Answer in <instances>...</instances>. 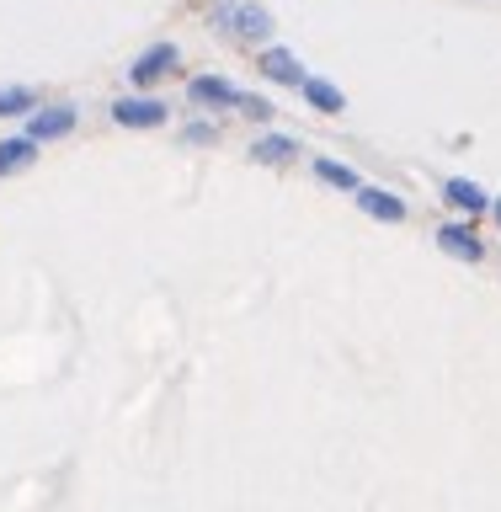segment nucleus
Here are the masks:
<instances>
[{"label":"nucleus","mask_w":501,"mask_h":512,"mask_svg":"<svg viewBox=\"0 0 501 512\" xmlns=\"http://www.w3.org/2000/svg\"><path fill=\"white\" fill-rule=\"evenodd\" d=\"M112 118L123 128H160L166 123V102H155V96H123V102H112Z\"/></svg>","instance_id":"nucleus-1"},{"label":"nucleus","mask_w":501,"mask_h":512,"mask_svg":"<svg viewBox=\"0 0 501 512\" xmlns=\"http://www.w3.org/2000/svg\"><path fill=\"white\" fill-rule=\"evenodd\" d=\"M176 43H155V48H144V54L134 59V70H128V80H134V86H155L160 75H171L176 70Z\"/></svg>","instance_id":"nucleus-2"},{"label":"nucleus","mask_w":501,"mask_h":512,"mask_svg":"<svg viewBox=\"0 0 501 512\" xmlns=\"http://www.w3.org/2000/svg\"><path fill=\"white\" fill-rule=\"evenodd\" d=\"M187 96H192L198 107H240V102H246V96H240L224 75H198V80L187 86Z\"/></svg>","instance_id":"nucleus-3"},{"label":"nucleus","mask_w":501,"mask_h":512,"mask_svg":"<svg viewBox=\"0 0 501 512\" xmlns=\"http://www.w3.org/2000/svg\"><path fill=\"white\" fill-rule=\"evenodd\" d=\"M70 128H75V107H38L27 118V139H38V144L43 139H64Z\"/></svg>","instance_id":"nucleus-4"},{"label":"nucleus","mask_w":501,"mask_h":512,"mask_svg":"<svg viewBox=\"0 0 501 512\" xmlns=\"http://www.w3.org/2000/svg\"><path fill=\"white\" fill-rule=\"evenodd\" d=\"M256 70H262L267 80H278V86H304V80H310V75H304V64L288 54V48H267V54L256 59Z\"/></svg>","instance_id":"nucleus-5"},{"label":"nucleus","mask_w":501,"mask_h":512,"mask_svg":"<svg viewBox=\"0 0 501 512\" xmlns=\"http://www.w3.org/2000/svg\"><path fill=\"white\" fill-rule=\"evenodd\" d=\"M438 246H443L448 256H459V262H480V256H486V246H480V235L470 230V224H443V230H438Z\"/></svg>","instance_id":"nucleus-6"},{"label":"nucleus","mask_w":501,"mask_h":512,"mask_svg":"<svg viewBox=\"0 0 501 512\" xmlns=\"http://www.w3.org/2000/svg\"><path fill=\"white\" fill-rule=\"evenodd\" d=\"M219 22L224 27H235L240 38H272V16L262 11V6H235V11H219Z\"/></svg>","instance_id":"nucleus-7"},{"label":"nucleus","mask_w":501,"mask_h":512,"mask_svg":"<svg viewBox=\"0 0 501 512\" xmlns=\"http://www.w3.org/2000/svg\"><path fill=\"white\" fill-rule=\"evenodd\" d=\"M358 203H363V214H374L384 224H400L406 219V203L395 198V192H384V187H358Z\"/></svg>","instance_id":"nucleus-8"},{"label":"nucleus","mask_w":501,"mask_h":512,"mask_svg":"<svg viewBox=\"0 0 501 512\" xmlns=\"http://www.w3.org/2000/svg\"><path fill=\"white\" fill-rule=\"evenodd\" d=\"M443 198L454 203V208H464V214H486V208H496L491 198H486V187H475V182H464V176H454V182L443 187Z\"/></svg>","instance_id":"nucleus-9"},{"label":"nucleus","mask_w":501,"mask_h":512,"mask_svg":"<svg viewBox=\"0 0 501 512\" xmlns=\"http://www.w3.org/2000/svg\"><path fill=\"white\" fill-rule=\"evenodd\" d=\"M294 155H299V144L288 134H267V139L251 144V160H262V166H283V160H294Z\"/></svg>","instance_id":"nucleus-10"},{"label":"nucleus","mask_w":501,"mask_h":512,"mask_svg":"<svg viewBox=\"0 0 501 512\" xmlns=\"http://www.w3.org/2000/svg\"><path fill=\"white\" fill-rule=\"evenodd\" d=\"M32 155H38V139H0V176H11V171H22L32 166Z\"/></svg>","instance_id":"nucleus-11"},{"label":"nucleus","mask_w":501,"mask_h":512,"mask_svg":"<svg viewBox=\"0 0 501 512\" xmlns=\"http://www.w3.org/2000/svg\"><path fill=\"white\" fill-rule=\"evenodd\" d=\"M299 91H304V102H310V107H320V112H342V91H336L331 80L310 75V80H304Z\"/></svg>","instance_id":"nucleus-12"},{"label":"nucleus","mask_w":501,"mask_h":512,"mask_svg":"<svg viewBox=\"0 0 501 512\" xmlns=\"http://www.w3.org/2000/svg\"><path fill=\"white\" fill-rule=\"evenodd\" d=\"M315 176H320V182H331V187H342V192L358 187V176H352V166H342V160H315Z\"/></svg>","instance_id":"nucleus-13"},{"label":"nucleus","mask_w":501,"mask_h":512,"mask_svg":"<svg viewBox=\"0 0 501 512\" xmlns=\"http://www.w3.org/2000/svg\"><path fill=\"white\" fill-rule=\"evenodd\" d=\"M16 112H32V91H22V86L0 91V118H16Z\"/></svg>","instance_id":"nucleus-14"},{"label":"nucleus","mask_w":501,"mask_h":512,"mask_svg":"<svg viewBox=\"0 0 501 512\" xmlns=\"http://www.w3.org/2000/svg\"><path fill=\"white\" fill-rule=\"evenodd\" d=\"M251 112V118H272V102H262V96H246V102H240Z\"/></svg>","instance_id":"nucleus-15"},{"label":"nucleus","mask_w":501,"mask_h":512,"mask_svg":"<svg viewBox=\"0 0 501 512\" xmlns=\"http://www.w3.org/2000/svg\"><path fill=\"white\" fill-rule=\"evenodd\" d=\"M496 219H501V203H496Z\"/></svg>","instance_id":"nucleus-16"}]
</instances>
